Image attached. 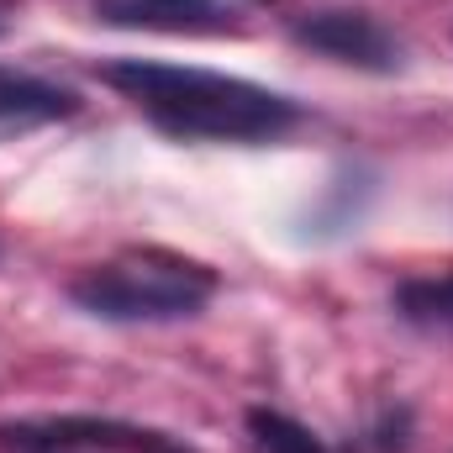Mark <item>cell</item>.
Returning a JSON list of instances; mask_svg holds the SVG:
<instances>
[{"mask_svg": "<svg viewBox=\"0 0 453 453\" xmlns=\"http://www.w3.org/2000/svg\"><path fill=\"white\" fill-rule=\"evenodd\" d=\"M111 90H121L158 132L185 142H269L301 121V106L253 80H232L211 69L111 58L96 69Z\"/></svg>", "mask_w": 453, "mask_h": 453, "instance_id": "obj_1", "label": "cell"}, {"mask_svg": "<svg viewBox=\"0 0 453 453\" xmlns=\"http://www.w3.org/2000/svg\"><path fill=\"white\" fill-rule=\"evenodd\" d=\"M290 37L322 58H338L353 69H369V74H390L401 69V42L385 21H374L369 11H317V16H301L290 27Z\"/></svg>", "mask_w": 453, "mask_h": 453, "instance_id": "obj_4", "label": "cell"}, {"mask_svg": "<svg viewBox=\"0 0 453 453\" xmlns=\"http://www.w3.org/2000/svg\"><path fill=\"white\" fill-rule=\"evenodd\" d=\"M211 296H217V274L164 248L121 253L69 280V301L101 322H174V317H196Z\"/></svg>", "mask_w": 453, "mask_h": 453, "instance_id": "obj_2", "label": "cell"}, {"mask_svg": "<svg viewBox=\"0 0 453 453\" xmlns=\"http://www.w3.org/2000/svg\"><path fill=\"white\" fill-rule=\"evenodd\" d=\"M248 438H253V453H327V443L311 427H301L296 417L269 411V406L248 411Z\"/></svg>", "mask_w": 453, "mask_h": 453, "instance_id": "obj_8", "label": "cell"}, {"mask_svg": "<svg viewBox=\"0 0 453 453\" xmlns=\"http://www.w3.org/2000/svg\"><path fill=\"white\" fill-rule=\"evenodd\" d=\"M80 111V101L48 80H32V74H0V142L5 137H21V132H37L48 121H64V116Z\"/></svg>", "mask_w": 453, "mask_h": 453, "instance_id": "obj_6", "label": "cell"}, {"mask_svg": "<svg viewBox=\"0 0 453 453\" xmlns=\"http://www.w3.org/2000/svg\"><path fill=\"white\" fill-rule=\"evenodd\" d=\"M90 11L121 32H164V37H217L237 27L226 0H90Z\"/></svg>", "mask_w": 453, "mask_h": 453, "instance_id": "obj_5", "label": "cell"}, {"mask_svg": "<svg viewBox=\"0 0 453 453\" xmlns=\"http://www.w3.org/2000/svg\"><path fill=\"white\" fill-rule=\"evenodd\" d=\"M0 449H16V453H69V449H96V453H185L169 433L132 427V422H111V417L0 422Z\"/></svg>", "mask_w": 453, "mask_h": 453, "instance_id": "obj_3", "label": "cell"}, {"mask_svg": "<svg viewBox=\"0 0 453 453\" xmlns=\"http://www.w3.org/2000/svg\"><path fill=\"white\" fill-rule=\"evenodd\" d=\"M395 311H401V322H411V327H422V333L453 338V274L406 280V285L395 290Z\"/></svg>", "mask_w": 453, "mask_h": 453, "instance_id": "obj_7", "label": "cell"}]
</instances>
